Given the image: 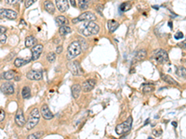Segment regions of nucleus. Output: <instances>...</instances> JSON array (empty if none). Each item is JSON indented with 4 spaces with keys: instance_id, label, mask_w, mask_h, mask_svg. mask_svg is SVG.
Here are the masks:
<instances>
[{
    "instance_id": "f257e3e1",
    "label": "nucleus",
    "mask_w": 186,
    "mask_h": 139,
    "mask_svg": "<svg viewBox=\"0 0 186 139\" xmlns=\"http://www.w3.org/2000/svg\"><path fill=\"white\" fill-rule=\"evenodd\" d=\"M83 35L85 36H90V35H95V34H98L100 32V27L97 23L90 22H87V24H85L83 26L80 31H79Z\"/></svg>"
},
{
    "instance_id": "f03ea898",
    "label": "nucleus",
    "mask_w": 186,
    "mask_h": 139,
    "mask_svg": "<svg viewBox=\"0 0 186 139\" xmlns=\"http://www.w3.org/2000/svg\"><path fill=\"white\" fill-rule=\"evenodd\" d=\"M40 120V112H39L38 108H34L31 111L30 116H29V120L26 123V130H32Z\"/></svg>"
},
{
    "instance_id": "7ed1b4c3",
    "label": "nucleus",
    "mask_w": 186,
    "mask_h": 139,
    "mask_svg": "<svg viewBox=\"0 0 186 139\" xmlns=\"http://www.w3.org/2000/svg\"><path fill=\"white\" fill-rule=\"evenodd\" d=\"M82 51L81 48V44L78 41H74L73 43H71V44L68 47V50H67V58L68 59H72L76 58V56H78Z\"/></svg>"
},
{
    "instance_id": "20e7f679",
    "label": "nucleus",
    "mask_w": 186,
    "mask_h": 139,
    "mask_svg": "<svg viewBox=\"0 0 186 139\" xmlns=\"http://www.w3.org/2000/svg\"><path fill=\"white\" fill-rule=\"evenodd\" d=\"M131 126H132V118L129 117L126 122H124L123 123H120V124H118L115 127V132L117 135L119 136L125 135V133H129L130 131Z\"/></svg>"
},
{
    "instance_id": "39448f33",
    "label": "nucleus",
    "mask_w": 186,
    "mask_h": 139,
    "mask_svg": "<svg viewBox=\"0 0 186 139\" xmlns=\"http://www.w3.org/2000/svg\"><path fill=\"white\" fill-rule=\"evenodd\" d=\"M154 58L159 63H166L169 60L168 53L166 52L164 49H157V50H155L154 54Z\"/></svg>"
},
{
    "instance_id": "423d86ee",
    "label": "nucleus",
    "mask_w": 186,
    "mask_h": 139,
    "mask_svg": "<svg viewBox=\"0 0 186 139\" xmlns=\"http://www.w3.org/2000/svg\"><path fill=\"white\" fill-rule=\"evenodd\" d=\"M0 16L2 18H6L8 19H15L18 17V13L12 9L1 8L0 9Z\"/></svg>"
},
{
    "instance_id": "0eeeda50",
    "label": "nucleus",
    "mask_w": 186,
    "mask_h": 139,
    "mask_svg": "<svg viewBox=\"0 0 186 139\" xmlns=\"http://www.w3.org/2000/svg\"><path fill=\"white\" fill-rule=\"evenodd\" d=\"M78 19V22H93V21H95L96 19V16L94 14H93L92 12L90 11H86L84 13H82L79 17H77Z\"/></svg>"
},
{
    "instance_id": "6e6552de",
    "label": "nucleus",
    "mask_w": 186,
    "mask_h": 139,
    "mask_svg": "<svg viewBox=\"0 0 186 139\" xmlns=\"http://www.w3.org/2000/svg\"><path fill=\"white\" fill-rule=\"evenodd\" d=\"M68 69L74 75H79L80 74V65L77 61H71L67 64Z\"/></svg>"
},
{
    "instance_id": "1a4fd4ad",
    "label": "nucleus",
    "mask_w": 186,
    "mask_h": 139,
    "mask_svg": "<svg viewBox=\"0 0 186 139\" xmlns=\"http://www.w3.org/2000/svg\"><path fill=\"white\" fill-rule=\"evenodd\" d=\"M95 85H96V80H94V79H89V80H87L83 83L82 90L84 92H90L94 88Z\"/></svg>"
},
{
    "instance_id": "9d476101",
    "label": "nucleus",
    "mask_w": 186,
    "mask_h": 139,
    "mask_svg": "<svg viewBox=\"0 0 186 139\" xmlns=\"http://www.w3.org/2000/svg\"><path fill=\"white\" fill-rule=\"evenodd\" d=\"M43 51V46L42 44H36L35 47H32V60H36L40 57L41 53Z\"/></svg>"
},
{
    "instance_id": "9b49d317",
    "label": "nucleus",
    "mask_w": 186,
    "mask_h": 139,
    "mask_svg": "<svg viewBox=\"0 0 186 139\" xmlns=\"http://www.w3.org/2000/svg\"><path fill=\"white\" fill-rule=\"evenodd\" d=\"M0 90L6 95H11L14 93V86L10 83H4L0 85Z\"/></svg>"
},
{
    "instance_id": "f8f14e48",
    "label": "nucleus",
    "mask_w": 186,
    "mask_h": 139,
    "mask_svg": "<svg viewBox=\"0 0 186 139\" xmlns=\"http://www.w3.org/2000/svg\"><path fill=\"white\" fill-rule=\"evenodd\" d=\"M15 122L17 123V125H19L20 127H22L25 124V118H24L23 112L22 110H18L15 115Z\"/></svg>"
},
{
    "instance_id": "ddd939ff",
    "label": "nucleus",
    "mask_w": 186,
    "mask_h": 139,
    "mask_svg": "<svg viewBox=\"0 0 186 139\" xmlns=\"http://www.w3.org/2000/svg\"><path fill=\"white\" fill-rule=\"evenodd\" d=\"M26 76L28 79H30V80H40V79H42V72L32 70V71L27 72Z\"/></svg>"
},
{
    "instance_id": "4468645a",
    "label": "nucleus",
    "mask_w": 186,
    "mask_h": 139,
    "mask_svg": "<svg viewBox=\"0 0 186 139\" xmlns=\"http://www.w3.org/2000/svg\"><path fill=\"white\" fill-rule=\"evenodd\" d=\"M56 7L61 12H65L69 8V3L67 0H58L56 1Z\"/></svg>"
},
{
    "instance_id": "2eb2a0df",
    "label": "nucleus",
    "mask_w": 186,
    "mask_h": 139,
    "mask_svg": "<svg viewBox=\"0 0 186 139\" xmlns=\"http://www.w3.org/2000/svg\"><path fill=\"white\" fill-rule=\"evenodd\" d=\"M41 114L42 116L46 119V120H51V119L53 118V114L52 112L50 111V110L48 108V105H43L42 108H41Z\"/></svg>"
},
{
    "instance_id": "dca6fc26",
    "label": "nucleus",
    "mask_w": 186,
    "mask_h": 139,
    "mask_svg": "<svg viewBox=\"0 0 186 139\" xmlns=\"http://www.w3.org/2000/svg\"><path fill=\"white\" fill-rule=\"evenodd\" d=\"M118 26H119V23L116 21H114V19H110V21L107 22V28H108V30L111 33H114L115 30L118 28Z\"/></svg>"
},
{
    "instance_id": "f3484780",
    "label": "nucleus",
    "mask_w": 186,
    "mask_h": 139,
    "mask_svg": "<svg viewBox=\"0 0 186 139\" xmlns=\"http://www.w3.org/2000/svg\"><path fill=\"white\" fill-rule=\"evenodd\" d=\"M81 86L79 84H74V85L72 86V96L74 98H78L80 96V93H81Z\"/></svg>"
},
{
    "instance_id": "a211bd4d",
    "label": "nucleus",
    "mask_w": 186,
    "mask_h": 139,
    "mask_svg": "<svg viewBox=\"0 0 186 139\" xmlns=\"http://www.w3.org/2000/svg\"><path fill=\"white\" fill-rule=\"evenodd\" d=\"M161 78H162V80L165 81L166 83H168L169 84H173V85H178V83L176 82L172 77H170L169 75H167V74L162 73L161 74Z\"/></svg>"
},
{
    "instance_id": "6ab92c4d",
    "label": "nucleus",
    "mask_w": 186,
    "mask_h": 139,
    "mask_svg": "<svg viewBox=\"0 0 186 139\" xmlns=\"http://www.w3.org/2000/svg\"><path fill=\"white\" fill-rule=\"evenodd\" d=\"M16 76H17V73H16L15 71H13V70L5 72L3 73V78L6 79V80H11V79H14Z\"/></svg>"
},
{
    "instance_id": "aec40b11",
    "label": "nucleus",
    "mask_w": 186,
    "mask_h": 139,
    "mask_svg": "<svg viewBox=\"0 0 186 139\" xmlns=\"http://www.w3.org/2000/svg\"><path fill=\"white\" fill-rule=\"evenodd\" d=\"M32 60L31 58H28V59H24V58H18L15 59V61H14V64H15L16 67H21V66H23L25 65V64L29 63Z\"/></svg>"
},
{
    "instance_id": "412c9836",
    "label": "nucleus",
    "mask_w": 186,
    "mask_h": 139,
    "mask_svg": "<svg viewBox=\"0 0 186 139\" xmlns=\"http://www.w3.org/2000/svg\"><path fill=\"white\" fill-rule=\"evenodd\" d=\"M45 8H46V10L48 12V13H50V14H53L55 11V7H54V5H53V3L51 1H46L45 2Z\"/></svg>"
},
{
    "instance_id": "4be33fe9",
    "label": "nucleus",
    "mask_w": 186,
    "mask_h": 139,
    "mask_svg": "<svg viewBox=\"0 0 186 139\" xmlns=\"http://www.w3.org/2000/svg\"><path fill=\"white\" fill-rule=\"evenodd\" d=\"M35 44H36V38L34 36H28L25 39V46L26 47H35Z\"/></svg>"
},
{
    "instance_id": "5701e85b",
    "label": "nucleus",
    "mask_w": 186,
    "mask_h": 139,
    "mask_svg": "<svg viewBox=\"0 0 186 139\" xmlns=\"http://www.w3.org/2000/svg\"><path fill=\"white\" fill-rule=\"evenodd\" d=\"M146 55H147V53H146L145 49H141V50H139L136 54V59L137 60H143Z\"/></svg>"
},
{
    "instance_id": "b1692460",
    "label": "nucleus",
    "mask_w": 186,
    "mask_h": 139,
    "mask_svg": "<svg viewBox=\"0 0 186 139\" xmlns=\"http://www.w3.org/2000/svg\"><path fill=\"white\" fill-rule=\"evenodd\" d=\"M176 74H177L180 78H186V68L183 66L178 67L177 71H176Z\"/></svg>"
},
{
    "instance_id": "393cba45",
    "label": "nucleus",
    "mask_w": 186,
    "mask_h": 139,
    "mask_svg": "<svg viewBox=\"0 0 186 139\" xmlns=\"http://www.w3.org/2000/svg\"><path fill=\"white\" fill-rule=\"evenodd\" d=\"M155 90V85L153 83H145L143 85V93H150Z\"/></svg>"
},
{
    "instance_id": "a878e982",
    "label": "nucleus",
    "mask_w": 186,
    "mask_h": 139,
    "mask_svg": "<svg viewBox=\"0 0 186 139\" xmlns=\"http://www.w3.org/2000/svg\"><path fill=\"white\" fill-rule=\"evenodd\" d=\"M22 96L23 98H30L31 97V89L28 86H24L22 91Z\"/></svg>"
},
{
    "instance_id": "bb28decb",
    "label": "nucleus",
    "mask_w": 186,
    "mask_h": 139,
    "mask_svg": "<svg viewBox=\"0 0 186 139\" xmlns=\"http://www.w3.org/2000/svg\"><path fill=\"white\" fill-rule=\"evenodd\" d=\"M72 32V29L68 26H62L60 27V30H59V33H60L61 35H66V34L70 33Z\"/></svg>"
},
{
    "instance_id": "cd10ccee",
    "label": "nucleus",
    "mask_w": 186,
    "mask_h": 139,
    "mask_svg": "<svg viewBox=\"0 0 186 139\" xmlns=\"http://www.w3.org/2000/svg\"><path fill=\"white\" fill-rule=\"evenodd\" d=\"M56 22H57L58 25H60L62 27V26H64V24L67 23L68 21L64 16H58L56 18Z\"/></svg>"
},
{
    "instance_id": "c85d7f7f",
    "label": "nucleus",
    "mask_w": 186,
    "mask_h": 139,
    "mask_svg": "<svg viewBox=\"0 0 186 139\" xmlns=\"http://www.w3.org/2000/svg\"><path fill=\"white\" fill-rule=\"evenodd\" d=\"M78 7L80 8V9H86L89 7V1H86V0H79L78 1Z\"/></svg>"
},
{
    "instance_id": "c756f323",
    "label": "nucleus",
    "mask_w": 186,
    "mask_h": 139,
    "mask_svg": "<svg viewBox=\"0 0 186 139\" xmlns=\"http://www.w3.org/2000/svg\"><path fill=\"white\" fill-rule=\"evenodd\" d=\"M130 8H131V5L128 2H125L123 4H121V6H120V9L122 11H128Z\"/></svg>"
},
{
    "instance_id": "7c9ffc66",
    "label": "nucleus",
    "mask_w": 186,
    "mask_h": 139,
    "mask_svg": "<svg viewBox=\"0 0 186 139\" xmlns=\"http://www.w3.org/2000/svg\"><path fill=\"white\" fill-rule=\"evenodd\" d=\"M47 58H48V60L50 61V62H54L56 60V55H55V53H50L47 56Z\"/></svg>"
},
{
    "instance_id": "2f4dec72",
    "label": "nucleus",
    "mask_w": 186,
    "mask_h": 139,
    "mask_svg": "<svg viewBox=\"0 0 186 139\" xmlns=\"http://www.w3.org/2000/svg\"><path fill=\"white\" fill-rule=\"evenodd\" d=\"M42 135V133H31V135H29L27 139H38L39 136Z\"/></svg>"
},
{
    "instance_id": "473e14b6",
    "label": "nucleus",
    "mask_w": 186,
    "mask_h": 139,
    "mask_svg": "<svg viewBox=\"0 0 186 139\" xmlns=\"http://www.w3.org/2000/svg\"><path fill=\"white\" fill-rule=\"evenodd\" d=\"M174 38L175 39H177V40H179V39H182L183 38V33L182 32H178V33H175V35H174Z\"/></svg>"
},
{
    "instance_id": "72a5a7b5",
    "label": "nucleus",
    "mask_w": 186,
    "mask_h": 139,
    "mask_svg": "<svg viewBox=\"0 0 186 139\" xmlns=\"http://www.w3.org/2000/svg\"><path fill=\"white\" fill-rule=\"evenodd\" d=\"M7 42V36L5 34H0V43L5 44Z\"/></svg>"
},
{
    "instance_id": "f704fd0d",
    "label": "nucleus",
    "mask_w": 186,
    "mask_h": 139,
    "mask_svg": "<svg viewBox=\"0 0 186 139\" xmlns=\"http://www.w3.org/2000/svg\"><path fill=\"white\" fill-rule=\"evenodd\" d=\"M5 116H6L5 111L3 110H0V122H3L5 120Z\"/></svg>"
},
{
    "instance_id": "c9c22d12",
    "label": "nucleus",
    "mask_w": 186,
    "mask_h": 139,
    "mask_svg": "<svg viewBox=\"0 0 186 139\" xmlns=\"http://www.w3.org/2000/svg\"><path fill=\"white\" fill-rule=\"evenodd\" d=\"M97 10L100 14H102V11H103V5H98L97 6Z\"/></svg>"
},
{
    "instance_id": "e433bc0d",
    "label": "nucleus",
    "mask_w": 186,
    "mask_h": 139,
    "mask_svg": "<svg viewBox=\"0 0 186 139\" xmlns=\"http://www.w3.org/2000/svg\"><path fill=\"white\" fill-rule=\"evenodd\" d=\"M34 3H35V1H34V0H27V1H25V7L26 8H29L30 6H32Z\"/></svg>"
},
{
    "instance_id": "4c0bfd02",
    "label": "nucleus",
    "mask_w": 186,
    "mask_h": 139,
    "mask_svg": "<svg viewBox=\"0 0 186 139\" xmlns=\"http://www.w3.org/2000/svg\"><path fill=\"white\" fill-rule=\"evenodd\" d=\"M153 133H154V135L155 136H159L160 135H161V133H162V131H157V130H154L153 131Z\"/></svg>"
},
{
    "instance_id": "58836bf2",
    "label": "nucleus",
    "mask_w": 186,
    "mask_h": 139,
    "mask_svg": "<svg viewBox=\"0 0 186 139\" xmlns=\"http://www.w3.org/2000/svg\"><path fill=\"white\" fill-rule=\"evenodd\" d=\"M62 46H58L56 47V53L60 54V53H62Z\"/></svg>"
},
{
    "instance_id": "ea45409f",
    "label": "nucleus",
    "mask_w": 186,
    "mask_h": 139,
    "mask_svg": "<svg viewBox=\"0 0 186 139\" xmlns=\"http://www.w3.org/2000/svg\"><path fill=\"white\" fill-rule=\"evenodd\" d=\"M6 32V28L3 27V26H0V33L1 34H4V33Z\"/></svg>"
},
{
    "instance_id": "a19ab883",
    "label": "nucleus",
    "mask_w": 186,
    "mask_h": 139,
    "mask_svg": "<svg viewBox=\"0 0 186 139\" xmlns=\"http://www.w3.org/2000/svg\"><path fill=\"white\" fill-rule=\"evenodd\" d=\"M8 4H15L17 3V0H7Z\"/></svg>"
},
{
    "instance_id": "79ce46f5",
    "label": "nucleus",
    "mask_w": 186,
    "mask_h": 139,
    "mask_svg": "<svg viewBox=\"0 0 186 139\" xmlns=\"http://www.w3.org/2000/svg\"><path fill=\"white\" fill-rule=\"evenodd\" d=\"M180 47H184V48H186V40H185V41H183L182 44H180Z\"/></svg>"
},
{
    "instance_id": "37998d69",
    "label": "nucleus",
    "mask_w": 186,
    "mask_h": 139,
    "mask_svg": "<svg viewBox=\"0 0 186 139\" xmlns=\"http://www.w3.org/2000/svg\"><path fill=\"white\" fill-rule=\"evenodd\" d=\"M70 3H71V5H72V6L76 7V1H75V0H71V1H70Z\"/></svg>"
},
{
    "instance_id": "c03bdc74",
    "label": "nucleus",
    "mask_w": 186,
    "mask_h": 139,
    "mask_svg": "<svg viewBox=\"0 0 186 139\" xmlns=\"http://www.w3.org/2000/svg\"><path fill=\"white\" fill-rule=\"evenodd\" d=\"M172 125L176 127V126H177V122H172Z\"/></svg>"
},
{
    "instance_id": "a18cd8bd",
    "label": "nucleus",
    "mask_w": 186,
    "mask_h": 139,
    "mask_svg": "<svg viewBox=\"0 0 186 139\" xmlns=\"http://www.w3.org/2000/svg\"><path fill=\"white\" fill-rule=\"evenodd\" d=\"M169 25L170 28H172V22H169Z\"/></svg>"
},
{
    "instance_id": "49530a36",
    "label": "nucleus",
    "mask_w": 186,
    "mask_h": 139,
    "mask_svg": "<svg viewBox=\"0 0 186 139\" xmlns=\"http://www.w3.org/2000/svg\"><path fill=\"white\" fill-rule=\"evenodd\" d=\"M15 80H17V81L20 80V77H19V76H16V77H15Z\"/></svg>"
}]
</instances>
